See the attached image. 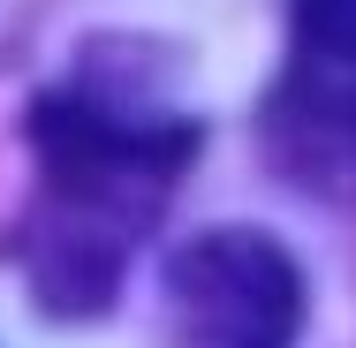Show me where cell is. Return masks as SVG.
Segmentation results:
<instances>
[{"mask_svg": "<svg viewBox=\"0 0 356 348\" xmlns=\"http://www.w3.org/2000/svg\"><path fill=\"white\" fill-rule=\"evenodd\" d=\"M258 151L288 190L356 205V0H288V46L258 106Z\"/></svg>", "mask_w": 356, "mask_h": 348, "instance_id": "cell-2", "label": "cell"}, {"mask_svg": "<svg viewBox=\"0 0 356 348\" xmlns=\"http://www.w3.org/2000/svg\"><path fill=\"white\" fill-rule=\"evenodd\" d=\"M175 348H296L303 333V273L273 235L213 227L167 265Z\"/></svg>", "mask_w": 356, "mask_h": 348, "instance_id": "cell-3", "label": "cell"}, {"mask_svg": "<svg viewBox=\"0 0 356 348\" xmlns=\"http://www.w3.org/2000/svg\"><path fill=\"white\" fill-rule=\"evenodd\" d=\"M38 151V205L23 227V273L54 318L106 310L144 227L167 212L197 129L182 114H137L114 91H46L23 114Z\"/></svg>", "mask_w": 356, "mask_h": 348, "instance_id": "cell-1", "label": "cell"}]
</instances>
